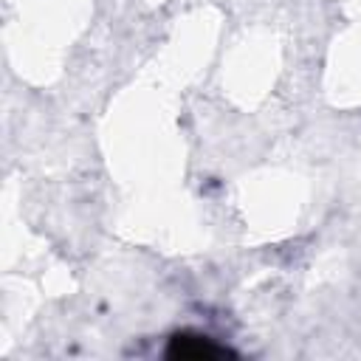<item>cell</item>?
I'll return each mask as SVG.
<instances>
[{
  "label": "cell",
  "mask_w": 361,
  "mask_h": 361,
  "mask_svg": "<svg viewBox=\"0 0 361 361\" xmlns=\"http://www.w3.org/2000/svg\"><path fill=\"white\" fill-rule=\"evenodd\" d=\"M223 353L226 350L214 347L212 341L189 338V336H175L172 338V347H169V355H180V358H217Z\"/></svg>",
  "instance_id": "1"
}]
</instances>
